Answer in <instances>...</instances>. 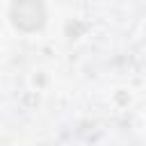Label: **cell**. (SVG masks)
Instances as JSON below:
<instances>
[{"label": "cell", "instance_id": "6da1fadb", "mask_svg": "<svg viewBox=\"0 0 146 146\" xmlns=\"http://www.w3.org/2000/svg\"><path fill=\"white\" fill-rule=\"evenodd\" d=\"M43 18H46V9L41 2H34V0H27V2H16L11 5V21L16 27L21 30H36L43 25Z\"/></svg>", "mask_w": 146, "mask_h": 146}]
</instances>
